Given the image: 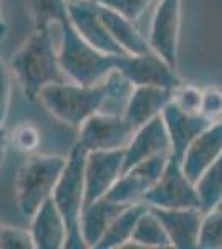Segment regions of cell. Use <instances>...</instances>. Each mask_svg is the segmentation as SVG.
Segmentation results:
<instances>
[{
  "instance_id": "cell-1",
  "label": "cell",
  "mask_w": 222,
  "mask_h": 249,
  "mask_svg": "<svg viewBox=\"0 0 222 249\" xmlns=\"http://www.w3.org/2000/svg\"><path fill=\"white\" fill-rule=\"evenodd\" d=\"M12 71L22 85L27 100L35 102L43 87L68 82L58 63V50L53 45L51 27L35 29L12 55Z\"/></svg>"
},
{
  "instance_id": "cell-2",
  "label": "cell",
  "mask_w": 222,
  "mask_h": 249,
  "mask_svg": "<svg viewBox=\"0 0 222 249\" xmlns=\"http://www.w3.org/2000/svg\"><path fill=\"white\" fill-rule=\"evenodd\" d=\"M58 63L67 80L80 85H96L116 68V57L100 52L83 40L68 18L60 23Z\"/></svg>"
},
{
  "instance_id": "cell-3",
  "label": "cell",
  "mask_w": 222,
  "mask_h": 249,
  "mask_svg": "<svg viewBox=\"0 0 222 249\" xmlns=\"http://www.w3.org/2000/svg\"><path fill=\"white\" fill-rule=\"evenodd\" d=\"M88 150L76 142L67 156V163L56 181L51 198L67 223V241L63 249H85L78 223L85 201V161Z\"/></svg>"
},
{
  "instance_id": "cell-4",
  "label": "cell",
  "mask_w": 222,
  "mask_h": 249,
  "mask_svg": "<svg viewBox=\"0 0 222 249\" xmlns=\"http://www.w3.org/2000/svg\"><path fill=\"white\" fill-rule=\"evenodd\" d=\"M106 98L104 80L96 85H80L73 82L50 83L38 93L40 102L58 122L80 128L85 120L102 111Z\"/></svg>"
},
{
  "instance_id": "cell-5",
  "label": "cell",
  "mask_w": 222,
  "mask_h": 249,
  "mask_svg": "<svg viewBox=\"0 0 222 249\" xmlns=\"http://www.w3.org/2000/svg\"><path fill=\"white\" fill-rule=\"evenodd\" d=\"M65 163V156L58 155H32L23 161L15 178V198L23 216L32 218L50 198Z\"/></svg>"
},
{
  "instance_id": "cell-6",
  "label": "cell",
  "mask_w": 222,
  "mask_h": 249,
  "mask_svg": "<svg viewBox=\"0 0 222 249\" xmlns=\"http://www.w3.org/2000/svg\"><path fill=\"white\" fill-rule=\"evenodd\" d=\"M144 203L151 208H166V210H186V208L201 210V199L196 184L186 176L181 160L172 155L169 156L163 175L144 196Z\"/></svg>"
},
{
  "instance_id": "cell-7",
  "label": "cell",
  "mask_w": 222,
  "mask_h": 249,
  "mask_svg": "<svg viewBox=\"0 0 222 249\" xmlns=\"http://www.w3.org/2000/svg\"><path fill=\"white\" fill-rule=\"evenodd\" d=\"M136 128L124 115L98 113L91 115L80 124L78 142L88 151L124 150Z\"/></svg>"
},
{
  "instance_id": "cell-8",
  "label": "cell",
  "mask_w": 222,
  "mask_h": 249,
  "mask_svg": "<svg viewBox=\"0 0 222 249\" xmlns=\"http://www.w3.org/2000/svg\"><path fill=\"white\" fill-rule=\"evenodd\" d=\"M116 70L130 80L135 87L149 85L176 90L183 83L177 75V68H172L166 60L161 58L153 50L139 55H118Z\"/></svg>"
},
{
  "instance_id": "cell-9",
  "label": "cell",
  "mask_w": 222,
  "mask_h": 249,
  "mask_svg": "<svg viewBox=\"0 0 222 249\" xmlns=\"http://www.w3.org/2000/svg\"><path fill=\"white\" fill-rule=\"evenodd\" d=\"M171 155H157L135 164L130 170L123 171L118 181L108 191L106 198L120 204L144 203V196L163 175L164 166Z\"/></svg>"
},
{
  "instance_id": "cell-10",
  "label": "cell",
  "mask_w": 222,
  "mask_h": 249,
  "mask_svg": "<svg viewBox=\"0 0 222 249\" xmlns=\"http://www.w3.org/2000/svg\"><path fill=\"white\" fill-rule=\"evenodd\" d=\"M68 22L83 40L108 55H124L100 15L96 0H68Z\"/></svg>"
},
{
  "instance_id": "cell-11",
  "label": "cell",
  "mask_w": 222,
  "mask_h": 249,
  "mask_svg": "<svg viewBox=\"0 0 222 249\" xmlns=\"http://www.w3.org/2000/svg\"><path fill=\"white\" fill-rule=\"evenodd\" d=\"M124 150L88 151L85 161V201L83 208L108 195L123 173Z\"/></svg>"
},
{
  "instance_id": "cell-12",
  "label": "cell",
  "mask_w": 222,
  "mask_h": 249,
  "mask_svg": "<svg viewBox=\"0 0 222 249\" xmlns=\"http://www.w3.org/2000/svg\"><path fill=\"white\" fill-rule=\"evenodd\" d=\"M181 30V0H157L151 20L149 47L172 68H177V47Z\"/></svg>"
},
{
  "instance_id": "cell-13",
  "label": "cell",
  "mask_w": 222,
  "mask_h": 249,
  "mask_svg": "<svg viewBox=\"0 0 222 249\" xmlns=\"http://www.w3.org/2000/svg\"><path fill=\"white\" fill-rule=\"evenodd\" d=\"M157 155H171V140L161 115L135 130L130 143L124 148L123 171Z\"/></svg>"
},
{
  "instance_id": "cell-14",
  "label": "cell",
  "mask_w": 222,
  "mask_h": 249,
  "mask_svg": "<svg viewBox=\"0 0 222 249\" xmlns=\"http://www.w3.org/2000/svg\"><path fill=\"white\" fill-rule=\"evenodd\" d=\"M161 116H163L169 140H171V155L179 160L183 158L189 144L212 123L204 115L183 110L181 107L176 105L174 100H171L164 107Z\"/></svg>"
},
{
  "instance_id": "cell-15",
  "label": "cell",
  "mask_w": 222,
  "mask_h": 249,
  "mask_svg": "<svg viewBox=\"0 0 222 249\" xmlns=\"http://www.w3.org/2000/svg\"><path fill=\"white\" fill-rule=\"evenodd\" d=\"M151 208V206H149ZM161 224L168 232L171 248L176 249H197L203 210L186 208V210H166V208H151Z\"/></svg>"
},
{
  "instance_id": "cell-16",
  "label": "cell",
  "mask_w": 222,
  "mask_h": 249,
  "mask_svg": "<svg viewBox=\"0 0 222 249\" xmlns=\"http://www.w3.org/2000/svg\"><path fill=\"white\" fill-rule=\"evenodd\" d=\"M222 153V118L216 120L188 146L181 164L192 183L197 181L205 168L216 161Z\"/></svg>"
},
{
  "instance_id": "cell-17",
  "label": "cell",
  "mask_w": 222,
  "mask_h": 249,
  "mask_svg": "<svg viewBox=\"0 0 222 249\" xmlns=\"http://www.w3.org/2000/svg\"><path fill=\"white\" fill-rule=\"evenodd\" d=\"M30 234L35 249H63L67 241V223L56 208L53 198H48L32 216Z\"/></svg>"
},
{
  "instance_id": "cell-18",
  "label": "cell",
  "mask_w": 222,
  "mask_h": 249,
  "mask_svg": "<svg viewBox=\"0 0 222 249\" xmlns=\"http://www.w3.org/2000/svg\"><path fill=\"white\" fill-rule=\"evenodd\" d=\"M172 95L174 90L169 88L138 85L133 88L123 115L133 123V126L138 128L163 113L164 107L172 100Z\"/></svg>"
},
{
  "instance_id": "cell-19",
  "label": "cell",
  "mask_w": 222,
  "mask_h": 249,
  "mask_svg": "<svg viewBox=\"0 0 222 249\" xmlns=\"http://www.w3.org/2000/svg\"><path fill=\"white\" fill-rule=\"evenodd\" d=\"M124 206H128V204L115 203L104 196V198L96 199L95 203L83 208L82 214H80L78 228L86 248L95 249L98 241L104 234V231L111 224V221L124 210Z\"/></svg>"
},
{
  "instance_id": "cell-20",
  "label": "cell",
  "mask_w": 222,
  "mask_h": 249,
  "mask_svg": "<svg viewBox=\"0 0 222 249\" xmlns=\"http://www.w3.org/2000/svg\"><path fill=\"white\" fill-rule=\"evenodd\" d=\"M98 9H100V15H102L106 29L110 30L111 37L116 40V43L123 48L124 53L139 55V53H146V52L151 50L148 38L138 30L135 22L123 17L118 12L108 9V7L100 5V3H98Z\"/></svg>"
},
{
  "instance_id": "cell-21",
  "label": "cell",
  "mask_w": 222,
  "mask_h": 249,
  "mask_svg": "<svg viewBox=\"0 0 222 249\" xmlns=\"http://www.w3.org/2000/svg\"><path fill=\"white\" fill-rule=\"evenodd\" d=\"M146 203H135L124 206V210L111 221V224L104 231L95 249H118L130 243L136 223H138L139 216L146 211Z\"/></svg>"
},
{
  "instance_id": "cell-22",
  "label": "cell",
  "mask_w": 222,
  "mask_h": 249,
  "mask_svg": "<svg viewBox=\"0 0 222 249\" xmlns=\"http://www.w3.org/2000/svg\"><path fill=\"white\" fill-rule=\"evenodd\" d=\"M123 248H171V241L168 238L166 230L149 206L139 216L135 231H133L131 241L124 244Z\"/></svg>"
},
{
  "instance_id": "cell-23",
  "label": "cell",
  "mask_w": 222,
  "mask_h": 249,
  "mask_svg": "<svg viewBox=\"0 0 222 249\" xmlns=\"http://www.w3.org/2000/svg\"><path fill=\"white\" fill-rule=\"evenodd\" d=\"M196 190L201 199V210L207 213L222 204V153L214 163L209 164L197 178Z\"/></svg>"
},
{
  "instance_id": "cell-24",
  "label": "cell",
  "mask_w": 222,
  "mask_h": 249,
  "mask_svg": "<svg viewBox=\"0 0 222 249\" xmlns=\"http://www.w3.org/2000/svg\"><path fill=\"white\" fill-rule=\"evenodd\" d=\"M35 29L60 25L68 18V0H27Z\"/></svg>"
},
{
  "instance_id": "cell-25",
  "label": "cell",
  "mask_w": 222,
  "mask_h": 249,
  "mask_svg": "<svg viewBox=\"0 0 222 249\" xmlns=\"http://www.w3.org/2000/svg\"><path fill=\"white\" fill-rule=\"evenodd\" d=\"M197 249H222V206L204 213Z\"/></svg>"
},
{
  "instance_id": "cell-26",
  "label": "cell",
  "mask_w": 222,
  "mask_h": 249,
  "mask_svg": "<svg viewBox=\"0 0 222 249\" xmlns=\"http://www.w3.org/2000/svg\"><path fill=\"white\" fill-rule=\"evenodd\" d=\"M96 2L100 5H104L108 9L118 12L123 17L130 18L131 22L136 23L156 0H96Z\"/></svg>"
},
{
  "instance_id": "cell-27",
  "label": "cell",
  "mask_w": 222,
  "mask_h": 249,
  "mask_svg": "<svg viewBox=\"0 0 222 249\" xmlns=\"http://www.w3.org/2000/svg\"><path fill=\"white\" fill-rule=\"evenodd\" d=\"M0 249H35L28 230L0 224Z\"/></svg>"
},
{
  "instance_id": "cell-28",
  "label": "cell",
  "mask_w": 222,
  "mask_h": 249,
  "mask_svg": "<svg viewBox=\"0 0 222 249\" xmlns=\"http://www.w3.org/2000/svg\"><path fill=\"white\" fill-rule=\"evenodd\" d=\"M12 144L18 151H34L40 144V131L32 123H20L12 131Z\"/></svg>"
},
{
  "instance_id": "cell-29",
  "label": "cell",
  "mask_w": 222,
  "mask_h": 249,
  "mask_svg": "<svg viewBox=\"0 0 222 249\" xmlns=\"http://www.w3.org/2000/svg\"><path fill=\"white\" fill-rule=\"evenodd\" d=\"M201 98H203V90L194 85H186V83H181L172 95L176 105L191 113H201Z\"/></svg>"
},
{
  "instance_id": "cell-30",
  "label": "cell",
  "mask_w": 222,
  "mask_h": 249,
  "mask_svg": "<svg viewBox=\"0 0 222 249\" xmlns=\"http://www.w3.org/2000/svg\"><path fill=\"white\" fill-rule=\"evenodd\" d=\"M201 115L211 122L222 118V90L217 87H207L203 90L201 98Z\"/></svg>"
},
{
  "instance_id": "cell-31",
  "label": "cell",
  "mask_w": 222,
  "mask_h": 249,
  "mask_svg": "<svg viewBox=\"0 0 222 249\" xmlns=\"http://www.w3.org/2000/svg\"><path fill=\"white\" fill-rule=\"evenodd\" d=\"M10 100H12V77L10 70L0 62V128L7 122L10 110Z\"/></svg>"
},
{
  "instance_id": "cell-32",
  "label": "cell",
  "mask_w": 222,
  "mask_h": 249,
  "mask_svg": "<svg viewBox=\"0 0 222 249\" xmlns=\"http://www.w3.org/2000/svg\"><path fill=\"white\" fill-rule=\"evenodd\" d=\"M5 155H7V138L3 133V128H0V166L5 161Z\"/></svg>"
},
{
  "instance_id": "cell-33",
  "label": "cell",
  "mask_w": 222,
  "mask_h": 249,
  "mask_svg": "<svg viewBox=\"0 0 222 249\" xmlns=\"http://www.w3.org/2000/svg\"><path fill=\"white\" fill-rule=\"evenodd\" d=\"M5 34H7V23L3 20L2 9H0V37H5Z\"/></svg>"
},
{
  "instance_id": "cell-34",
  "label": "cell",
  "mask_w": 222,
  "mask_h": 249,
  "mask_svg": "<svg viewBox=\"0 0 222 249\" xmlns=\"http://www.w3.org/2000/svg\"><path fill=\"white\" fill-rule=\"evenodd\" d=\"M221 206H222V204H221Z\"/></svg>"
}]
</instances>
